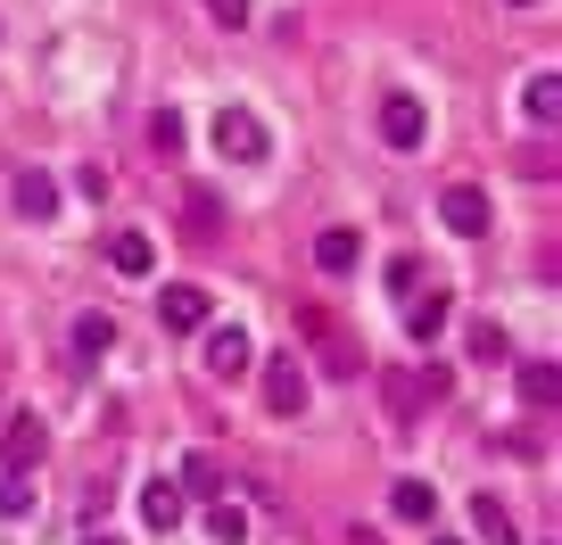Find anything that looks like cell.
I'll return each instance as SVG.
<instances>
[{
    "label": "cell",
    "mask_w": 562,
    "mask_h": 545,
    "mask_svg": "<svg viewBox=\"0 0 562 545\" xmlns=\"http://www.w3.org/2000/svg\"><path fill=\"white\" fill-rule=\"evenodd\" d=\"M158 322L166 331H207V289H191V282L158 289Z\"/></svg>",
    "instance_id": "cell-8"
},
{
    "label": "cell",
    "mask_w": 562,
    "mask_h": 545,
    "mask_svg": "<svg viewBox=\"0 0 562 545\" xmlns=\"http://www.w3.org/2000/svg\"><path fill=\"white\" fill-rule=\"evenodd\" d=\"M191 231H199V240L215 231V191H191Z\"/></svg>",
    "instance_id": "cell-25"
},
{
    "label": "cell",
    "mask_w": 562,
    "mask_h": 545,
    "mask_svg": "<svg viewBox=\"0 0 562 545\" xmlns=\"http://www.w3.org/2000/svg\"><path fill=\"white\" fill-rule=\"evenodd\" d=\"M472 355H480V364H505V355H513L505 322H472Z\"/></svg>",
    "instance_id": "cell-21"
},
{
    "label": "cell",
    "mask_w": 562,
    "mask_h": 545,
    "mask_svg": "<svg viewBox=\"0 0 562 545\" xmlns=\"http://www.w3.org/2000/svg\"><path fill=\"white\" fill-rule=\"evenodd\" d=\"M9 198H18V215H25V224H50V215H58V182H50V174H34V166H25V174L9 182Z\"/></svg>",
    "instance_id": "cell-10"
},
{
    "label": "cell",
    "mask_w": 562,
    "mask_h": 545,
    "mask_svg": "<svg viewBox=\"0 0 562 545\" xmlns=\"http://www.w3.org/2000/svg\"><path fill=\"white\" fill-rule=\"evenodd\" d=\"M207 537H215V545H240V537H248V512L215 496V504H207Z\"/></svg>",
    "instance_id": "cell-19"
},
{
    "label": "cell",
    "mask_w": 562,
    "mask_h": 545,
    "mask_svg": "<svg viewBox=\"0 0 562 545\" xmlns=\"http://www.w3.org/2000/svg\"><path fill=\"white\" fill-rule=\"evenodd\" d=\"M521 397H529V405H554V397H562V372H554V364H521Z\"/></svg>",
    "instance_id": "cell-20"
},
{
    "label": "cell",
    "mask_w": 562,
    "mask_h": 545,
    "mask_svg": "<svg viewBox=\"0 0 562 545\" xmlns=\"http://www.w3.org/2000/svg\"><path fill=\"white\" fill-rule=\"evenodd\" d=\"M108 348H116V322H108V315H83V322H75V364H83V372L100 364Z\"/></svg>",
    "instance_id": "cell-15"
},
{
    "label": "cell",
    "mask_w": 562,
    "mask_h": 545,
    "mask_svg": "<svg viewBox=\"0 0 562 545\" xmlns=\"http://www.w3.org/2000/svg\"><path fill=\"white\" fill-rule=\"evenodd\" d=\"M447 322H456V298H447V289H414V298H405V339H439Z\"/></svg>",
    "instance_id": "cell-7"
},
{
    "label": "cell",
    "mask_w": 562,
    "mask_h": 545,
    "mask_svg": "<svg viewBox=\"0 0 562 545\" xmlns=\"http://www.w3.org/2000/svg\"><path fill=\"white\" fill-rule=\"evenodd\" d=\"M175 488H182V496H207V504H215V496H224V463H215V455H182V479H175Z\"/></svg>",
    "instance_id": "cell-16"
},
{
    "label": "cell",
    "mask_w": 562,
    "mask_h": 545,
    "mask_svg": "<svg viewBox=\"0 0 562 545\" xmlns=\"http://www.w3.org/2000/svg\"><path fill=\"white\" fill-rule=\"evenodd\" d=\"M472 529H480V545H521V529H513V512L496 496H472Z\"/></svg>",
    "instance_id": "cell-14"
},
{
    "label": "cell",
    "mask_w": 562,
    "mask_h": 545,
    "mask_svg": "<svg viewBox=\"0 0 562 545\" xmlns=\"http://www.w3.org/2000/svg\"><path fill=\"white\" fill-rule=\"evenodd\" d=\"M430 545H463V537H430Z\"/></svg>",
    "instance_id": "cell-28"
},
{
    "label": "cell",
    "mask_w": 562,
    "mask_h": 545,
    "mask_svg": "<svg viewBox=\"0 0 562 545\" xmlns=\"http://www.w3.org/2000/svg\"><path fill=\"white\" fill-rule=\"evenodd\" d=\"M381 397L397 405V422H414V413H430V405L447 397V372L422 364V372H381Z\"/></svg>",
    "instance_id": "cell-1"
},
{
    "label": "cell",
    "mask_w": 562,
    "mask_h": 545,
    "mask_svg": "<svg viewBox=\"0 0 562 545\" xmlns=\"http://www.w3.org/2000/svg\"><path fill=\"white\" fill-rule=\"evenodd\" d=\"M42 446H50V430H42V413H9V430H0V455H9V472H34Z\"/></svg>",
    "instance_id": "cell-6"
},
{
    "label": "cell",
    "mask_w": 562,
    "mask_h": 545,
    "mask_svg": "<svg viewBox=\"0 0 562 545\" xmlns=\"http://www.w3.org/2000/svg\"><path fill=\"white\" fill-rule=\"evenodd\" d=\"M356 257H364V240H356L348 224H331V231L315 240V264H323V273H356Z\"/></svg>",
    "instance_id": "cell-13"
},
{
    "label": "cell",
    "mask_w": 562,
    "mask_h": 545,
    "mask_svg": "<svg viewBox=\"0 0 562 545\" xmlns=\"http://www.w3.org/2000/svg\"><path fill=\"white\" fill-rule=\"evenodd\" d=\"M439 215H447V231H463V240H480V231H488V198H480L472 182H456V191L439 198Z\"/></svg>",
    "instance_id": "cell-9"
},
{
    "label": "cell",
    "mask_w": 562,
    "mask_h": 545,
    "mask_svg": "<svg viewBox=\"0 0 562 545\" xmlns=\"http://www.w3.org/2000/svg\"><path fill=\"white\" fill-rule=\"evenodd\" d=\"M521 107H529V124H554V116H562V83H554V75H529V83H521Z\"/></svg>",
    "instance_id": "cell-18"
},
{
    "label": "cell",
    "mask_w": 562,
    "mask_h": 545,
    "mask_svg": "<svg viewBox=\"0 0 562 545\" xmlns=\"http://www.w3.org/2000/svg\"><path fill=\"white\" fill-rule=\"evenodd\" d=\"M389 512H397V521H439V488H430V479H397V488H389Z\"/></svg>",
    "instance_id": "cell-11"
},
{
    "label": "cell",
    "mask_w": 562,
    "mask_h": 545,
    "mask_svg": "<svg viewBox=\"0 0 562 545\" xmlns=\"http://www.w3.org/2000/svg\"><path fill=\"white\" fill-rule=\"evenodd\" d=\"M149 149H158V158H175V149H182V116H175V107L149 116Z\"/></svg>",
    "instance_id": "cell-22"
},
{
    "label": "cell",
    "mask_w": 562,
    "mask_h": 545,
    "mask_svg": "<svg viewBox=\"0 0 562 545\" xmlns=\"http://www.w3.org/2000/svg\"><path fill=\"white\" fill-rule=\"evenodd\" d=\"M207 18H215V25H232V34H240V25H248V0H207Z\"/></svg>",
    "instance_id": "cell-26"
},
{
    "label": "cell",
    "mask_w": 562,
    "mask_h": 545,
    "mask_svg": "<svg viewBox=\"0 0 562 545\" xmlns=\"http://www.w3.org/2000/svg\"><path fill=\"white\" fill-rule=\"evenodd\" d=\"M140 521L158 529V537L182 529V488H175V479H149V488H140Z\"/></svg>",
    "instance_id": "cell-12"
},
{
    "label": "cell",
    "mask_w": 562,
    "mask_h": 545,
    "mask_svg": "<svg viewBox=\"0 0 562 545\" xmlns=\"http://www.w3.org/2000/svg\"><path fill=\"white\" fill-rule=\"evenodd\" d=\"M25 504H34V479H25V472H0V512H25Z\"/></svg>",
    "instance_id": "cell-24"
},
{
    "label": "cell",
    "mask_w": 562,
    "mask_h": 545,
    "mask_svg": "<svg viewBox=\"0 0 562 545\" xmlns=\"http://www.w3.org/2000/svg\"><path fill=\"white\" fill-rule=\"evenodd\" d=\"M215 149H224L232 166H257L265 158V124L248 116V107H224V116H215Z\"/></svg>",
    "instance_id": "cell-3"
},
{
    "label": "cell",
    "mask_w": 562,
    "mask_h": 545,
    "mask_svg": "<svg viewBox=\"0 0 562 545\" xmlns=\"http://www.w3.org/2000/svg\"><path fill=\"white\" fill-rule=\"evenodd\" d=\"M381 282H389V298H414V289H422V264H414V257H397Z\"/></svg>",
    "instance_id": "cell-23"
},
{
    "label": "cell",
    "mask_w": 562,
    "mask_h": 545,
    "mask_svg": "<svg viewBox=\"0 0 562 545\" xmlns=\"http://www.w3.org/2000/svg\"><path fill=\"white\" fill-rule=\"evenodd\" d=\"M248 355H257V348H248L240 322H207V372H215V381H240Z\"/></svg>",
    "instance_id": "cell-5"
},
{
    "label": "cell",
    "mask_w": 562,
    "mask_h": 545,
    "mask_svg": "<svg viewBox=\"0 0 562 545\" xmlns=\"http://www.w3.org/2000/svg\"><path fill=\"white\" fill-rule=\"evenodd\" d=\"M108 264H116V273H149V264H158L149 231H116V240H108Z\"/></svg>",
    "instance_id": "cell-17"
},
{
    "label": "cell",
    "mask_w": 562,
    "mask_h": 545,
    "mask_svg": "<svg viewBox=\"0 0 562 545\" xmlns=\"http://www.w3.org/2000/svg\"><path fill=\"white\" fill-rule=\"evenodd\" d=\"M265 413H281V422H290V413H306V372H299V355H273V364H265Z\"/></svg>",
    "instance_id": "cell-4"
},
{
    "label": "cell",
    "mask_w": 562,
    "mask_h": 545,
    "mask_svg": "<svg viewBox=\"0 0 562 545\" xmlns=\"http://www.w3.org/2000/svg\"><path fill=\"white\" fill-rule=\"evenodd\" d=\"M83 545H124V537H108V529H91V537H83Z\"/></svg>",
    "instance_id": "cell-27"
},
{
    "label": "cell",
    "mask_w": 562,
    "mask_h": 545,
    "mask_svg": "<svg viewBox=\"0 0 562 545\" xmlns=\"http://www.w3.org/2000/svg\"><path fill=\"white\" fill-rule=\"evenodd\" d=\"M513 9H538V0H513Z\"/></svg>",
    "instance_id": "cell-29"
},
{
    "label": "cell",
    "mask_w": 562,
    "mask_h": 545,
    "mask_svg": "<svg viewBox=\"0 0 562 545\" xmlns=\"http://www.w3.org/2000/svg\"><path fill=\"white\" fill-rule=\"evenodd\" d=\"M381 141L389 149H422V141H430V116H422L414 91H389V100H381Z\"/></svg>",
    "instance_id": "cell-2"
}]
</instances>
